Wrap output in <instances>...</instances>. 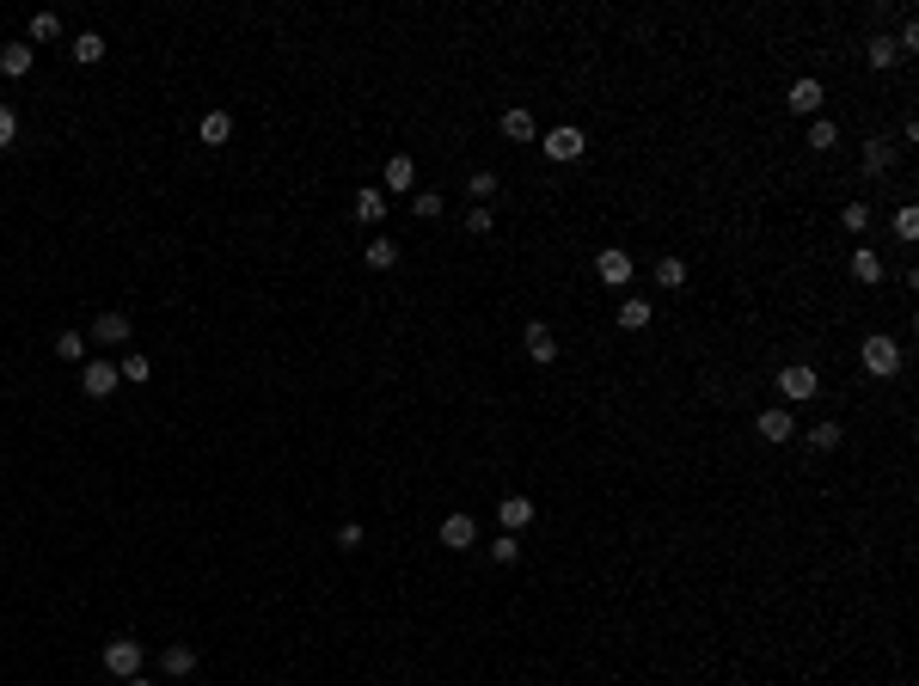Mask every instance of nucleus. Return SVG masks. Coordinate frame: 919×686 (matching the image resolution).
<instances>
[{"label": "nucleus", "mask_w": 919, "mask_h": 686, "mask_svg": "<svg viewBox=\"0 0 919 686\" xmlns=\"http://www.w3.org/2000/svg\"><path fill=\"white\" fill-rule=\"evenodd\" d=\"M56 38H61L56 13H31V43H56Z\"/></svg>", "instance_id": "nucleus-27"}, {"label": "nucleus", "mask_w": 919, "mask_h": 686, "mask_svg": "<svg viewBox=\"0 0 919 686\" xmlns=\"http://www.w3.org/2000/svg\"><path fill=\"white\" fill-rule=\"evenodd\" d=\"M594 270H601V283H607V288H625V283H632V252L607 245V252L594 258Z\"/></svg>", "instance_id": "nucleus-6"}, {"label": "nucleus", "mask_w": 919, "mask_h": 686, "mask_svg": "<svg viewBox=\"0 0 919 686\" xmlns=\"http://www.w3.org/2000/svg\"><path fill=\"white\" fill-rule=\"evenodd\" d=\"M809 147H816V154H828V147H839V129H834V123H828V117H816V123H809Z\"/></svg>", "instance_id": "nucleus-26"}, {"label": "nucleus", "mask_w": 919, "mask_h": 686, "mask_svg": "<svg viewBox=\"0 0 919 686\" xmlns=\"http://www.w3.org/2000/svg\"><path fill=\"white\" fill-rule=\"evenodd\" d=\"M760 442H796V423H791V411L785 404H773V411H760Z\"/></svg>", "instance_id": "nucleus-7"}, {"label": "nucleus", "mask_w": 919, "mask_h": 686, "mask_svg": "<svg viewBox=\"0 0 919 686\" xmlns=\"http://www.w3.org/2000/svg\"><path fill=\"white\" fill-rule=\"evenodd\" d=\"M858 356H864V368H871L877 381L901 374V343H895V338H882V331H871V338L858 343Z\"/></svg>", "instance_id": "nucleus-1"}, {"label": "nucleus", "mask_w": 919, "mask_h": 686, "mask_svg": "<svg viewBox=\"0 0 919 686\" xmlns=\"http://www.w3.org/2000/svg\"><path fill=\"white\" fill-rule=\"evenodd\" d=\"M31 61H37V49H31V43H6V49H0V74L25 80V74H31Z\"/></svg>", "instance_id": "nucleus-13"}, {"label": "nucleus", "mask_w": 919, "mask_h": 686, "mask_svg": "<svg viewBox=\"0 0 919 686\" xmlns=\"http://www.w3.org/2000/svg\"><path fill=\"white\" fill-rule=\"evenodd\" d=\"M411 184H417V166H411V154H392L387 172H380V190H392V197H399V190H411Z\"/></svg>", "instance_id": "nucleus-11"}, {"label": "nucleus", "mask_w": 919, "mask_h": 686, "mask_svg": "<svg viewBox=\"0 0 919 686\" xmlns=\"http://www.w3.org/2000/svg\"><path fill=\"white\" fill-rule=\"evenodd\" d=\"M442 545H448V552L478 545V521H472V515H448V521H442Z\"/></svg>", "instance_id": "nucleus-8"}, {"label": "nucleus", "mask_w": 919, "mask_h": 686, "mask_svg": "<svg viewBox=\"0 0 919 686\" xmlns=\"http://www.w3.org/2000/svg\"><path fill=\"white\" fill-rule=\"evenodd\" d=\"M160 668H166V674H190V668H197V649H190V644H166Z\"/></svg>", "instance_id": "nucleus-22"}, {"label": "nucleus", "mask_w": 919, "mask_h": 686, "mask_svg": "<svg viewBox=\"0 0 919 686\" xmlns=\"http://www.w3.org/2000/svg\"><path fill=\"white\" fill-rule=\"evenodd\" d=\"M56 356H61V362H80V356H86V338H80V331H61V338H56Z\"/></svg>", "instance_id": "nucleus-31"}, {"label": "nucleus", "mask_w": 919, "mask_h": 686, "mask_svg": "<svg viewBox=\"0 0 919 686\" xmlns=\"http://www.w3.org/2000/svg\"><path fill=\"white\" fill-rule=\"evenodd\" d=\"M490 558H497V564H515V558H521V540H490Z\"/></svg>", "instance_id": "nucleus-34"}, {"label": "nucleus", "mask_w": 919, "mask_h": 686, "mask_svg": "<svg viewBox=\"0 0 919 686\" xmlns=\"http://www.w3.org/2000/svg\"><path fill=\"white\" fill-rule=\"evenodd\" d=\"M466 197H472V209H490V197H497V178H490V172H472V178H466Z\"/></svg>", "instance_id": "nucleus-24"}, {"label": "nucleus", "mask_w": 919, "mask_h": 686, "mask_svg": "<svg viewBox=\"0 0 919 686\" xmlns=\"http://www.w3.org/2000/svg\"><path fill=\"white\" fill-rule=\"evenodd\" d=\"M497 515H503V527H509V533H521V527L533 521V503H528V497H503V503H497Z\"/></svg>", "instance_id": "nucleus-16"}, {"label": "nucleus", "mask_w": 919, "mask_h": 686, "mask_svg": "<svg viewBox=\"0 0 919 686\" xmlns=\"http://www.w3.org/2000/svg\"><path fill=\"white\" fill-rule=\"evenodd\" d=\"M197 135H203V147H227V135H233V117H227V111H208V117L197 123Z\"/></svg>", "instance_id": "nucleus-15"}, {"label": "nucleus", "mask_w": 919, "mask_h": 686, "mask_svg": "<svg viewBox=\"0 0 919 686\" xmlns=\"http://www.w3.org/2000/svg\"><path fill=\"white\" fill-rule=\"evenodd\" d=\"M411 209H417L423 221H435V215H442V190H417V197H411Z\"/></svg>", "instance_id": "nucleus-32"}, {"label": "nucleus", "mask_w": 919, "mask_h": 686, "mask_svg": "<svg viewBox=\"0 0 919 686\" xmlns=\"http://www.w3.org/2000/svg\"><path fill=\"white\" fill-rule=\"evenodd\" d=\"M895 160H901V147H889L882 135H877V142H864V172H871V178H882Z\"/></svg>", "instance_id": "nucleus-14"}, {"label": "nucleus", "mask_w": 919, "mask_h": 686, "mask_svg": "<svg viewBox=\"0 0 919 686\" xmlns=\"http://www.w3.org/2000/svg\"><path fill=\"white\" fill-rule=\"evenodd\" d=\"M540 154H546V160H558V166H571V160H582V154H589V135L564 123V129H551L546 142H540Z\"/></svg>", "instance_id": "nucleus-4"}, {"label": "nucleus", "mask_w": 919, "mask_h": 686, "mask_svg": "<svg viewBox=\"0 0 919 686\" xmlns=\"http://www.w3.org/2000/svg\"><path fill=\"white\" fill-rule=\"evenodd\" d=\"M362 258H368V270H392V263H399V245H392V240H374Z\"/></svg>", "instance_id": "nucleus-25"}, {"label": "nucleus", "mask_w": 919, "mask_h": 686, "mask_svg": "<svg viewBox=\"0 0 919 686\" xmlns=\"http://www.w3.org/2000/svg\"><path fill=\"white\" fill-rule=\"evenodd\" d=\"M778 392H785V404H803L821 392V374L809 362H791V368H778Z\"/></svg>", "instance_id": "nucleus-3"}, {"label": "nucleus", "mask_w": 919, "mask_h": 686, "mask_svg": "<svg viewBox=\"0 0 919 686\" xmlns=\"http://www.w3.org/2000/svg\"><path fill=\"white\" fill-rule=\"evenodd\" d=\"M356 221H387V190H356Z\"/></svg>", "instance_id": "nucleus-17"}, {"label": "nucleus", "mask_w": 919, "mask_h": 686, "mask_svg": "<svg viewBox=\"0 0 919 686\" xmlns=\"http://www.w3.org/2000/svg\"><path fill=\"white\" fill-rule=\"evenodd\" d=\"M852 276H858V283H882V258L871 252V245H858V252H852Z\"/></svg>", "instance_id": "nucleus-20"}, {"label": "nucleus", "mask_w": 919, "mask_h": 686, "mask_svg": "<svg viewBox=\"0 0 919 686\" xmlns=\"http://www.w3.org/2000/svg\"><path fill=\"white\" fill-rule=\"evenodd\" d=\"M650 319H656L650 301H637V295H632V301H619V325H625V331H644Z\"/></svg>", "instance_id": "nucleus-19"}, {"label": "nucleus", "mask_w": 919, "mask_h": 686, "mask_svg": "<svg viewBox=\"0 0 919 686\" xmlns=\"http://www.w3.org/2000/svg\"><path fill=\"white\" fill-rule=\"evenodd\" d=\"M895 233H901V240H919V215H914V209H901V215H895Z\"/></svg>", "instance_id": "nucleus-36"}, {"label": "nucleus", "mask_w": 919, "mask_h": 686, "mask_svg": "<svg viewBox=\"0 0 919 686\" xmlns=\"http://www.w3.org/2000/svg\"><path fill=\"white\" fill-rule=\"evenodd\" d=\"M839 442H846V435H839V423H816V429H809V447H816V454H834Z\"/></svg>", "instance_id": "nucleus-29"}, {"label": "nucleus", "mask_w": 919, "mask_h": 686, "mask_svg": "<svg viewBox=\"0 0 919 686\" xmlns=\"http://www.w3.org/2000/svg\"><path fill=\"white\" fill-rule=\"evenodd\" d=\"M142 656H147L142 638H111V644H104V668H111L117 681H135V674H142Z\"/></svg>", "instance_id": "nucleus-2"}, {"label": "nucleus", "mask_w": 919, "mask_h": 686, "mask_svg": "<svg viewBox=\"0 0 919 686\" xmlns=\"http://www.w3.org/2000/svg\"><path fill=\"white\" fill-rule=\"evenodd\" d=\"M466 233H490V209H466Z\"/></svg>", "instance_id": "nucleus-39"}, {"label": "nucleus", "mask_w": 919, "mask_h": 686, "mask_svg": "<svg viewBox=\"0 0 919 686\" xmlns=\"http://www.w3.org/2000/svg\"><path fill=\"white\" fill-rule=\"evenodd\" d=\"M123 686H154V681H147V674H135V681H123Z\"/></svg>", "instance_id": "nucleus-40"}, {"label": "nucleus", "mask_w": 919, "mask_h": 686, "mask_svg": "<svg viewBox=\"0 0 919 686\" xmlns=\"http://www.w3.org/2000/svg\"><path fill=\"white\" fill-rule=\"evenodd\" d=\"M368 540V533H362V527H356V521H344V527H337V545H344V552H356V545H362Z\"/></svg>", "instance_id": "nucleus-37"}, {"label": "nucleus", "mask_w": 919, "mask_h": 686, "mask_svg": "<svg viewBox=\"0 0 919 686\" xmlns=\"http://www.w3.org/2000/svg\"><path fill=\"white\" fill-rule=\"evenodd\" d=\"M13 135H19V117H13V111L0 104V147H13Z\"/></svg>", "instance_id": "nucleus-38"}, {"label": "nucleus", "mask_w": 919, "mask_h": 686, "mask_svg": "<svg viewBox=\"0 0 919 686\" xmlns=\"http://www.w3.org/2000/svg\"><path fill=\"white\" fill-rule=\"evenodd\" d=\"M129 331H135L129 313H99L92 319V343H129Z\"/></svg>", "instance_id": "nucleus-12"}, {"label": "nucleus", "mask_w": 919, "mask_h": 686, "mask_svg": "<svg viewBox=\"0 0 919 686\" xmlns=\"http://www.w3.org/2000/svg\"><path fill=\"white\" fill-rule=\"evenodd\" d=\"M656 283L680 288V283H687V263H680V258H656Z\"/></svg>", "instance_id": "nucleus-30"}, {"label": "nucleus", "mask_w": 919, "mask_h": 686, "mask_svg": "<svg viewBox=\"0 0 919 686\" xmlns=\"http://www.w3.org/2000/svg\"><path fill=\"white\" fill-rule=\"evenodd\" d=\"M503 135H509V142H533V135H540V123H533L528 111H503Z\"/></svg>", "instance_id": "nucleus-21"}, {"label": "nucleus", "mask_w": 919, "mask_h": 686, "mask_svg": "<svg viewBox=\"0 0 919 686\" xmlns=\"http://www.w3.org/2000/svg\"><path fill=\"white\" fill-rule=\"evenodd\" d=\"M839 227H846V233H864V227H871V202H846V209H839Z\"/></svg>", "instance_id": "nucleus-28"}, {"label": "nucleus", "mask_w": 919, "mask_h": 686, "mask_svg": "<svg viewBox=\"0 0 919 686\" xmlns=\"http://www.w3.org/2000/svg\"><path fill=\"white\" fill-rule=\"evenodd\" d=\"M864 61H871V68H877V74H882V68H895V61H901L895 38H871V43H864Z\"/></svg>", "instance_id": "nucleus-18"}, {"label": "nucleus", "mask_w": 919, "mask_h": 686, "mask_svg": "<svg viewBox=\"0 0 919 686\" xmlns=\"http://www.w3.org/2000/svg\"><path fill=\"white\" fill-rule=\"evenodd\" d=\"M74 61H80V68L104 61V38H99V31H80V38H74Z\"/></svg>", "instance_id": "nucleus-23"}, {"label": "nucleus", "mask_w": 919, "mask_h": 686, "mask_svg": "<svg viewBox=\"0 0 919 686\" xmlns=\"http://www.w3.org/2000/svg\"><path fill=\"white\" fill-rule=\"evenodd\" d=\"M117 374H123V381H147V356H142V349H129V356L117 362Z\"/></svg>", "instance_id": "nucleus-33"}, {"label": "nucleus", "mask_w": 919, "mask_h": 686, "mask_svg": "<svg viewBox=\"0 0 919 686\" xmlns=\"http://www.w3.org/2000/svg\"><path fill=\"white\" fill-rule=\"evenodd\" d=\"M117 381H123L117 362H86V368H80V392H92V399H111V392H117Z\"/></svg>", "instance_id": "nucleus-5"}, {"label": "nucleus", "mask_w": 919, "mask_h": 686, "mask_svg": "<svg viewBox=\"0 0 919 686\" xmlns=\"http://www.w3.org/2000/svg\"><path fill=\"white\" fill-rule=\"evenodd\" d=\"M521 343H528V356H533L540 368H546L551 356H558V338H551V325H540V319H533L528 331H521Z\"/></svg>", "instance_id": "nucleus-10"}, {"label": "nucleus", "mask_w": 919, "mask_h": 686, "mask_svg": "<svg viewBox=\"0 0 919 686\" xmlns=\"http://www.w3.org/2000/svg\"><path fill=\"white\" fill-rule=\"evenodd\" d=\"M895 49H901V56H914V49H919V25H914V19H901V38H895Z\"/></svg>", "instance_id": "nucleus-35"}, {"label": "nucleus", "mask_w": 919, "mask_h": 686, "mask_svg": "<svg viewBox=\"0 0 919 686\" xmlns=\"http://www.w3.org/2000/svg\"><path fill=\"white\" fill-rule=\"evenodd\" d=\"M821 99H828V92H821V80H796L791 92H785V104H791L796 117H816V111H821Z\"/></svg>", "instance_id": "nucleus-9"}]
</instances>
